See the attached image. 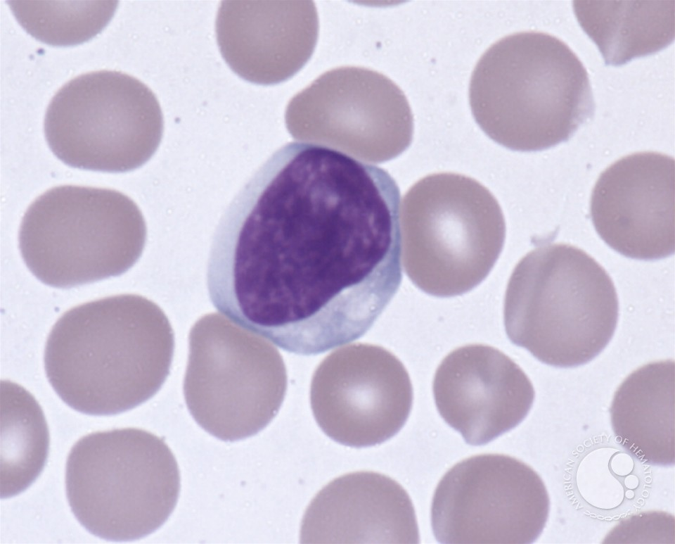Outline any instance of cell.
Instances as JSON below:
<instances>
[{
	"instance_id": "cell-1",
	"label": "cell",
	"mask_w": 675,
	"mask_h": 544,
	"mask_svg": "<svg viewBox=\"0 0 675 544\" xmlns=\"http://www.w3.org/2000/svg\"><path fill=\"white\" fill-rule=\"evenodd\" d=\"M400 204L382 168L323 144L284 145L219 223L207 270L213 305L296 354L359 339L401 282Z\"/></svg>"
},
{
	"instance_id": "cell-2",
	"label": "cell",
	"mask_w": 675,
	"mask_h": 544,
	"mask_svg": "<svg viewBox=\"0 0 675 544\" xmlns=\"http://www.w3.org/2000/svg\"><path fill=\"white\" fill-rule=\"evenodd\" d=\"M174 336L162 309L136 294L75 306L53 325L44 367L58 396L90 415H112L152 398L168 377Z\"/></svg>"
},
{
	"instance_id": "cell-3",
	"label": "cell",
	"mask_w": 675,
	"mask_h": 544,
	"mask_svg": "<svg viewBox=\"0 0 675 544\" xmlns=\"http://www.w3.org/2000/svg\"><path fill=\"white\" fill-rule=\"evenodd\" d=\"M473 117L492 140L536 151L568 140L594 110L587 72L558 38L528 31L492 44L472 73Z\"/></svg>"
},
{
	"instance_id": "cell-4",
	"label": "cell",
	"mask_w": 675,
	"mask_h": 544,
	"mask_svg": "<svg viewBox=\"0 0 675 544\" xmlns=\"http://www.w3.org/2000/svg\"><path fill=\"white\" fill-rule=\"evenodd\" d=\"M618 311L612 280L594 258L570 244L544 243L510 275L504 324L510 341L541 362L573 367L606 347Z\"/></svg>"
},
{
	"instance_id": "cell-5",
	"label": "cell",
	"mask_w": 675,
	"mask_h": 544,
	"mask_svg": "<svg viewBox=\"0 0 675 544\" xmlns=\"http://www.w3.org/2000/svg\"><path fill=\"white\" fill-rule=\"evenodd\" d=\"M66 494L78 521L102 539L127 542L158 529L176 507L177 462L165 441L136 428L94 432L72 448Z\"/></svg>"
},
{
	"instance_id": "cell-6",
	"label": "cell",
	"mask_w": 675,
	"mask_h": 544,
	"mask_svg": "<svg viewBox=\"0 0 675 544\" xmlns=\"http://www.w3.org/2000/svg\"><path fill=\"white\" fill-rule=\"evenodd\" d=\"M404 270L423 292L463 294L480 284L504 245L506 223L493 194L463 175H428L406 194L401 208Z\"/></svg>"
},
{
	"instance_id": "cell-7",
	"label": "cell",
	"mask_w": 675,
	"mask_h": 544,
	"mask_svg": "<svg viewBox=\"0 0 675 544\" xmlns=\"http://www.w3.org/2000/svg\"><path fill=\"white\" fill-rule=\"evenodd\" d=\"M146 226L137 205L117 191L64 185L26 210L19 248L44 284L72 288L127 272L144 248Z\"/></svg>"
},
{
	"instance_id": "cell-8",
	"label": "cell",
	"mask_w": 675,
	"mask_h": 544,
	"mask_svg": "<svg viewBox=\"0 0 675 544\" xmlns=\"http://www.w3.org/2000/svg\"><path fill=\"white\" fill-rule=\"evenodd\" d=\"M287 388L278 350L222 316H202L191 329L184 383L188 409L225 441L252 436L278 413Z\"/></svg>"
},
{
	"instance_id": "cell-9",
	"label": "cell",
	"mask_w": 675,
	"mask_h": 544,
	"mask_svg": "<svg viewBox=\"0 0 675 544\" xmlns=\"http://www.w3.org/2000/svg\"><path fill=\"white\" fill-rule=\"evenodd\" d=\"M44 128L50 149L66 165L124 172L153 156L164 121L148 86L126 73L101 70L77 76L58 89Z\"/></svg>"
},
{
	"instance_id": "cell-10",
	"label": "cell",
	"mask_w": 675,
	"mask_h": 544,
	"mask_svg": "<svg viewBox=\"0 0 675 544\" xmlns=\"http://www.w3.org/2000/svg\"><path fill=\"white\" fill-rule=\"evenodd\" d=\"M291 135L382 162L411 144L413 118L402 90L385 75L357 66L330 70L295 94L285 113Z\"/></svg>"
},
{
	"instance_id": "cell-11",
	"label": "cell",
	"mask_w": 675,
	"mask_h": 544,
	"mask_svg": "<svg viewBox=\"0 0 675 544\" xmlns=\"http://www.w3.org/2000/svg\"><path fill=\"white\" fill-rule=\"evenodd\" d=\"M549 498L540 476L501 454L462 460L435 491L431 522L442 543H531L543 531Z\"/></svg>"
},
{
	"instance_id": "cell-12",
	"label": "cell",
	"mask_w": 675,
	"mask_h": 544,
	"mask_svg": "<svg viewBox=\"0 0 675 544\" xmlns=\"http://www.w3.org/2000/svg\"><path fill=\"white\" fill-rule=\"evenodd\" d=\"M315 419L335 441L353 448L375 445L405 424L413 388L401 362L387 350L354 343L328 355L311 380Z\"/></svg>"
},
{
	"instance_id": "cell-13",
	"label": "cell",
	"mask_w": 675,
	"mask_h": 544,
	"mask_svg": "<svg viewBox=\"0 0 675 544\" xmlns=\"http://www.w3.org/2000/svg\"><path fill=\"white\" fill-rule=\"evenodd\" d=\"M675 161L640 152L617 160L599 176L591 216L600 238L631 258L657 260L674 253Z\"/></svg>"
},
{
	"instance_id": "cell-14",
	"label": "cell",
	"mask_w": 675,
	"mask_h": 544,
	"mask_svg": "<svg viewBox=\"0 0 675 544\" xmlns=\"http://www.w3.org/2000/svg\"><path fill=\"white\" fill-rule=\"evenodd\" d=\"M432 391L444 420L465 442L484 445L518 426L534 399L526 374L501 350L468 344L447 355L438 366Z\"/></svg>"
},
{
	"instance_id": "cell-15",
	"label": "cell",
	"mask_w": 675,
	"mask_h": 544,
	"mask_svg": "<svg viewBox=\"0 0 675 544\" xmlns=\"http://www.w3.org/2000/svg\"><path fill=\"white\" fill-rule=\"evenodd\" d=\"M312 1H223L216 20L220 52L250 82L286 81L309 61L319 36Z\"/></svg>"
},
{
	"instance_id": "cell-16",
	"label": "cell",
	"mask_w": 675,
	"mask_h": 544,
	"mask_svg": "<svg viewBox=\"0 0 675 544\" xmlns=\"http://www.w3.org/2000/svg\"><path fill=\"white\" fill-rule=\"evenodd\" d=\"M302 543H418L412 501L392 479L373 472L336 478L311 500Z\"/></svg>"
},
{
	"instance_id": "cell-17",
	"label": "cell",
	"mask_w": 675,
	"mask_h": 544,
	"mask_svg": "<svg viewBox=\"0 0 675 544\" xmlns=\"http://www.w3.org/2000/svg\"><path fill=\"white\" fill-rule=\"evenodd\" d=\"M674 361L646 364L615 393L612 429L621 445L652 464H674Z\"/></svg>"
},
{
	"instance_id": "cell-18",
	"label": "cell",
	"mask_w": 675,
	"mask_h": 544,
	"mask_svg": "<svg viewBox=\"0 0 675 544\" xmlns=\"http://www.w3.org/2000/svg\"><path fill=\"white\" fill-rule=\"evenodd\" d=\"M573 6L608 65L657 52L674 38V1H574Z\"/></svg>"
},
{
	"instance_id": "cell-19",
	"label": "cell",
	"mask_w": 675,
	"mask_h": 544,
	"mask_svg": "<svg viewBox=\"0 0 675 544\" xmlns=\"http://www.w3.org/2000/svg\"><path fill=\"white\" fill-rule=\"evenodd\" d=\"M1 496L29 487L42 471L49 450V430L41 407L21 387L1 388Z\"/></svg>"
},
{
	"instance_id": "cell-20",
	"label": "cell",
	"mask_w": 675,
	"mask_h": 544,
	"mask_svg": "<svg viewBox=\"0 0 675 544\" xmlns=\"http://www.w3.org/2000/svg\"><path fill=\"white\" fill-rule=\"evenodd\" d=\"M8 1L13 14L27 32L55 46L82 43L101 32L114 14L117 1Z\"/></svg>"
},
{
	"instance_id": "cell-21",
	"label": "cell",
	"mask_w": 675,
	"mask_h": 544,
	"mask_svg": "<svg viewBox=\"0 0 675 544\" xmlns=\"http://www.w3.org/2000/svg\"><path fill=\"white\" fill-rule=\"evenodd\" d=\"M616 448L600 447L586 454L579 463L576 483L581 498L600 510H612L624 498V488L610 468Z\"/></svg>"
},
{
	"instance_id": "cell-22",
	"label": "cell",
	"mask_w": 675,
	"mask_h": 544,
	"mask_svg": "<svg viewBox=\"0 0 675 544\" xmlns=\"http://www.w3.org/2000/svg\"><path fill=\"white\" fill-rule=\"evenodd\" d=\"M609 464L612 473L618 476L630 474L634 468L633 458L628 453L619 452L617 449L611 455Z\"/></svg>"
},
{
	"instance_id": "cell-23",
	"label": "cell",
	"mask_w": 675,
	"mask_h": 544,
	"mask_svg": "<svg viewBox=\"0 0 675 544\" xmlns=\"http://www.w3.org/2000/svg\"><path fill=\"white\" fill-rule=\"evenodd\" d=\"M624 486L628 489L634 490L639 485V479L636 475H627L624 479Z\"/></svg>"
},
{
	"instance_id": "cell-24",
	"label": "cell",
	"mask_w": 675,
	"mask_h": 544,
	"mask_svg": "<svg viewBox=\"0 0 675 544\" xmlns=\"http://www.w3.org/2000/svg\"><path fill=\"white\" fill-rule=\"evenodd\" d=\"M634 495H635V493L633 491V490L629 489L628 491L624 492V496L628 499H632L634 497Z\"/></svg>"
}]
</instances>
